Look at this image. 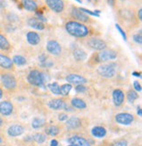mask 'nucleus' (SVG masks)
<instances>
[{
	"label": "nucleus",
	"mask_w": 142,
	"mask_h": 146,
	"mask_svg": "<svg viewBox=\"0 0 142 146\" xmlns=\"http://www.w3.org/2000/svg\"><path fill=\"white\" fill-rule=\"evenodd\" d=\"M64 28L70 36L77 39L101 35V33L97 29H95L92 25H86L72 19H69L64 23Z\"/></svg>",
	"instance_id": "f257e3e1"
},
{
	"label": "nucleus",
	"mask_w": 142,
	"mask_h": 146,
	"mask_svg": "<svg viewBox=\"0 0 142 146\" xmlns=\"http://www.w3.org/2000/svg\"><path fill=\"white\" fill-rule=\"evenodd\" d=\"M116 15L119 21V25H122V28H125L126 30H133L137 28L140 22L139 21L136 11L134 9L128 6H121L116 10Z\"/></svg>",
	"instance_id": "f03ea898"
},
{
	"label": "nucleus",
	"mask_w": 142,
	"mask_h": 146,
	"mask_svg": "<svg viewBox=\"0 0 142 146\" xmlns=\"http://www.w3.org/2000/svg\"><path fill=\"white\" fill-rule=\"evenodd\" d=\"M119 52L115 48H106L102 51L95 52L90 55L88 60V66L89 67H96L97 65L111 61L119 57Z\"/></svg>",
	"instance_id": "7ed1b4c3"
},
{
	"label": "nucleus",
	"mask_w": 142,
	"mask_h": 146,
	"mask_svg": "<svg viewBox=\"0 0 142 146\" xmlns=\"http://www.w3.org/2000/svg\"><path fill=\"white\" fill-rule=\"evenodd\" d=\"M78 40L84 45L87 48L94 50L95 52L102 51L106 48H109V43L105 38H100L99 36H91L85 38L78 39Z\"/></svg>",
	"instance_id": "20e7f679"
},
{
	"label": "nucleus",
	"mask_w": 142,
	"mask_h": 146,
	"mask_svg": "<svg viewBox=\"0 0 142 146\" xmlns=\"http://www.w3.org/2000/svg\"><path fill=\"white\" fill-rule=\"evenodd\" d=\"M68 13H69V16L70 17V19L72 20H75V21H78V22L89 25H95L97 23L95 19L90 18V16L87 15L86 13L82 11L79 9V7H76L73 5H71L69 8L68 9Z\"/></svg>",
	"instance_id": "39448f33"
},
{
	"label": "nucleus",
	"mask_w": 142,
	"mask_h": 146,
	"mask_svg": "<svg viewBox=\"0 0 142 146\" xmlns=\"http://www.w3.org/2000/svg\"><path fill=\"white\" fill-rule=\"evenodd\" d=\"M0 82L2 88L8 91H15L18 88V79L10 71L0 70Z\"/></svg>",
	"instance_id": "423d86ee"
},
{
	"label": "nucleus",
	"mask_w": 142,
	"mask_h": 146,
	"mask_svg": "<svg viewBox=\"0 0 142 146\" xmlns=\"http://www.w3.org/2000/svg\"><path fill=\"white\" fill-rule=\"evenodd\" d=\"M48 9L57 15H63L69 9L66 0H45Z\"/></svg>",
	"instance_id": "0eeeda50"
},
{
	"label": "nucleus",
	"mask_w": 142,
	"mask_h": 146,
	"mask_svg": "<svg viewBox=\"0 0 142 146\" xmlns=\"http://www.w3.org/2000/svg\"><path fill=\"white\" fill-rule=\"evenodd\" d=\"M116 67H117V64L115 62H105L99 65L97 72L98 75L103 78H112L117 74Z\"/></svg>",
	"instance_id": "6e6552de"
},
{
	"label": "nucleus",
	"mask_w": 142,
	"mask_h": 146,
	"mask_svg": "<svg viewBox=\"0 0 142 146\" xmlns=\"http://www.w3.org/2000/svg\"><path fill=\"white\" fill-rule=\"evenodd\" d=\"M27 80L31 85L35 87H41L45 82V74L41 70L34 68L28 73Z\"/></svg>",
	"instance_id": "1a4fd4ad"
},
{
	"label": "nucleus",
	"mask_w": 142,
	"mask_h": 146,
	"mask_svg": "<svg viewBox=\"0 0 142 146\" xmlns=\"http://www.w3.org/2000/svg\"><path fill=\"white\" fill-rule=\"evenodd\" d=\"M46 50L47 54L53 56H60L63 52V47L61 43L55 38H50L46 44Z\"/></svg>",
	"instance_id": "9d476101"
},
{
	"label": "nucleus",
	"mask_w": 142,
	"mask_h": 146,
	"mask_svg": "<svg viewBox=\"0 0 142 146\" xmlns=\"http://www.w3.org/2000/svg\"><path fill=\"white\" fill-rule=\"evenodd\" d=\"M15 69V66L9 57L5 52H0V70L12 72Z\"/></svg>",
	"instance_id": "9b49d317"
},
{
	"label": "nucleus",
	"mask_w": 142,
	"mask_h": 146,
	"mask_svg": "<svg viewBox=\"0 0 142 146\" xmlns=\"http://www.w3.org/2000/svg\"><path fill=\"white\" fill-rule=\"evenodd\" d=\"M25 39L30 46H37L41 43L42 37L40 33L35 31H27L25 33Z\"/></svg>",
	"instance_id": "f8f14e48"
},
{
	"label": "nucleus",
	"mask_w": 142,
	"mask_h": 146,
	"mask_svg": "<svg viewBox=\"0 0 142 146\" xmlns=\"http://www.w3.org/2000/svg\"><path fill=\"white\" fill-rule=\"evenodd\" d=\"M27 25L30 26L31 28L38 31H44L46 29V24L39 20L35 15H29L27 16V19H25Z\"/></svg>",
	"instance_id": "ddd939ff"
},
{
	"label": "nucleus",
	"mask_w": 142,
	"mask_h": 146,
	"mask_svg": "<svg viewBox=\"0 0 142 146\" xmlns=\"http://www.w3.org/2000/svg\"><path fill=\"white\" fill-rule=\"evenodd\" d=\"M12 49H13V46L11 45L4 31L0 28V51L4 52H10Z\"/></svg>",
	"instance_id": "4468645a"
},
{
	"label": "nucleus",
	"mask_w": 142,
	"mask_h": 146,
	"mask_svg": "<svg viewBox=\"0 0 142 146\" xmlns=\"http://www.w3.org/2000/svg\"><path fill=\"white\" fill-rule=\"evenodd\" d=\"M115 121L122 125H130L134 121V116L129 113H119L115 115Z\"/></svg>",
	"instance_id": "2eb2a0df"
},
{
	"label": "nucleus",
	"mask_w": 142,
	"mask_h": 146,
	"mask_svg": "<svg viewBox=\"0 0 142 146\" xmlns=\"http://www.w3.org/2000/svg\"><path fill=\"white\" fill-rule=\"evenodd\" d=\"M66 81L69 84H74V85H84L85 83L88 82V80L80 75V74H70L66 76Z\"/></svg>",
	"instance_id": "dca6fc26"
},
{
	"label": "nucleus",
	"mask_w": 142,
	"mask_h": 146,
	"mask_svg": "<svg viewBox=\"0 0 142 146\" xmlns=\"http://www.w3.org/2000/svg\"><path fill=\"white\" fill-rule=\"evenodd\" d=\"M4 19L5 20V24H8V25H15L18 26L19 24H21V19L20 17L18 16L16 13L12 12V11H6L4 15Z\"/></svg>",
	"instance_id": "f3484780"
},
{
	"label": "nucleus",
	"mask_w": 142,
	"mask_h": 146,
	"mask_svg": "<svg viewBox=\"0 0 142 146\" xmlns=\"http://www.w3.org/2000/svg\"><path fill=\"white\" fill-rule=\"evenodd\" d=\"M14 110V106L10 101H3L0 102V114L4 116H9Z\"/></svg>",
	"instance_id": "a211bd4d"
},
{
	"label": "nucleus",
	"mask_w": 142,
	"mask_h": 146,
	"mask_svg": "<svg viewBox=\"0 0 142 146\" xmlns=\"http://www.w3.org/2000/svg\"><path fill=\"white\" fill-rule=\"evenodd\" d=\"M19 5L22 9L30 12H35L39 9V5L35 0H20Z\"/></svg>",
	"instance_id": "6ab92c4d"
},
{
	"label": "nucleus",
	"mask_w": 142,
	"mask_h": 146,
	"mask_svg": "<svg viewBox=\"0 0 142 146\" xmlns=\"http://www.w3.org/2000/svg\"><path fill=\"white\" fill-rule=\"evenodd\" d=\"M125 95L122 89L120 88H117V89H114L112 92V100H113V103L116 106H120L123 104L124 101H125Z\"/></svg>",
	"instance_id": "aec40b11"
},
{
	"label": "nucleus",
	"mask_w": 142,
	"mask_h": 146,
	"mask_svg": "<svg viewBox=\"0 0 142 146\" xmlns=\"http://www.w3.org/2000/svg\"><path fill=\"white\" fill-rule=\"evenodd\" d=\"M72 54L74 59L77 61V62H83L85 60H87L88 58V54L87 52L81 47L76 46L72 50Z\"/></svg>",
	"instance_id": "412c9836"
},
{
	"label": "nucleus",
	"mask_w": 142,
	"mask_h": 146,
	"mask_svg": "<svg viewBox=\"0 0 142 146\" xmlns=\"http://www.w3.org/2000/svg\"><path fill=\"white\" fill-rule=\"evenodd\" d=\"M25 132V129L23 126L19 124H13L8 128L7 134L11 137H16L19 136H21Z\"/></svg>",
	"instance_id": "4be33fe9"
},
{
	"label": "nucleus",
	"mask_w": 142,
	"mask_h": 146,
	"mask_svg": "<svg viewBox=\"0 0 142 146\" xmlns=\"http://www.w3.org/2000/svg\"><path fill=\"white\" fill-rule=\"evenodd\" d=\"M69 143L76 146H91L89 141L80 136H72L68 139Z\"/></svg>",
	"instance_id": "5701e85b"
},
{
	"label": "nucleus",
	"mask_w": 142,
	"mask_h": 146,
	"mask_svg": "<svg viewBox=\"0 0 142 146\" xmlns=\"http://www.w3.org/2000/svg\"><path fill=\"white\" fill-rule=\"evenodd\" d=\"M66 103L62 99H53L48 102V107L51 110H64L66 107Z\"/></svg>",
	"instance_id": "b1692460"
},
{
	"label": "nucleus",
	"mask_w": 142,
	"mask_h": 146,
	"mask_svg": "<svg viewBox=\"0 0 142 146\" xmlns=\"http://www.w3.org/2000/svg\"><path fill=\"white\" fill-rule=\"evenodd\" d=\"M82 120L78 117H70L66 120V126L69 129H76L82 126Z\"/></svg>",
	"instance_id": "393cba45"
},
{
	"label": "nucleus",
	"mask_w": 142,
	"mask_h": 146,
	"mask_svg": "<svg viewBox=\"0 0 142 146\" xmlns=\"http://www.w3.org/2000/svg\"><path fill=\"white\" fill-rule=\"evenodd\" d=\"M70 104H71V106H72L73 108L78 109V110H84V109H86V107H87L86 102H85L83 99H81V98H77V97L73 98V99L70 101Z\"/></svg>",
	"instance_id": "a878e982"
},
{
	"label": "nucleus",
	"mask_w": 142,
	"mask_h": 146,
	"mask_svg": "<svg viewBox=\"0 0 142 146\" xmlns=\"http://www.w3.org/2000/svg\"><path fill=\"white\" fill-rule=\"evenodd\" d=\"M91 134L93 137L97 138L105 137L106 135V129L102 126H96L91 129Z\"/></svg>",
	"instance_id": "bb28decb"
},
{
	"label": "nucleus",
	"mask_w": 142,
	"mask_h": 146,
	"mask_svg": "<svg viewBox=\"0 0 142 146\" xmlns=\"http://www.w3.org/2000/svg\"><path fill=\"white\" fill-rule=\"evenodd\" d=\"M12 62H13L14 66H19V67H21V66H25L27 63V60L25 57H24L23 55L20 54H16L12 57L11 59Z\"/></svg>",
	"instance_id": "cd10ccee"
},
{
	"label": "nucleus",
	"mask_w": 142,
	"mask_h": 146,
	"mask_svg": "<svg viewBox=\"0 0 142 146\" xmlns=\"http://www.w3.org/2000/svg\"><path fill=\"white\" fill-rule=\"evenodd\" d=\"M60 131H61L60 130V128L57 127V126H55V125L48 126L45 129L46 134L48 135V136H51V137H55V136H57L60 133Z\"/></svg>",
	"instance_id": "c85d7f7f"
},
{
	"label": "nucleus",
	"mask_w": 142,
	"mask_h": 146,
	"mask_svg": "<svg viewBox=\"0 0 142 146\" xmlns=\"http://www.w3.org/2000/svg\"><path fill=\"white\" fill-rule=\"evenodd\" d=\"M139 96H138V93L133 90V89H129L126 93V98L127 101L130 102V103H133L137 99H138Z\"/></svg>",
	"instance_id": "c756f323"
},
{
	"label": "nucleus",
	"mask_w": 142,
	"mask_h": 146,
	"mask_svg": "<svg viewBox=\"0 0 142 146\" xmlns=\"http://www.w3.org/2000/svg\"><path fill=\"white\" fill-rule=\"evenodd\" d=\"M71 89H72L71 84H69V83L63 84V85L60 86V94H61V96H69Z\"/></svg>",
	"instance_id": "7c9ffc66"
},
{
	"label": "nucleus",
	"mask_w": 142,
	"mask_h": 146,
	"mask_svg": "<svg viewBox=\"0 0 142 146\" xmlns=\"http://www.w3.org/2000/svg\"><path fill=\"white\" fill-rule=\"evenodd\" d=\"M49 90L53 93L55 96H61L60 94V85L57 82H53V83H49L47 85Z\"/></svg>",
	"instance_id": "2f4dec72"
},
{
	"label": "nucleus",
	"mask_w": 142,
	"mask_h": 146,
	"mask_svg": "<svg viewBox=\"0 0 142 146\" xmlns=\"http://www.w3.org/2000/svg\"><path fill=\"white\" fill-rule=\"evenodd\" d=\"M44 125H45V120H44V119H42V118L36 117V118H34L33 120L32 121V126H33V129L41 128Z\"/></svg>",
	"instance_id": "473e14b6"
},
{
	"label": "nucleus",
	"mask_w": 142,
	"mask_h": 146,
	"mask_svg": "<svg viewBox=\"0 0 142 146\" xmlns=\"http://www.w3.org/2000/svg\"><path fill=\"white\" fill-rule=\"evenodd\" d=\"M33 140L37 143H43L46 140H47V136L42 134V133H37L33 136Z\"/></svg>",
	"instance_id": "72a5a7b5"
},
{
	"label": "nucleus",
	"mask_w": 142,
	"mask_h": 146,
	"mask_svg": "<svg viewBox=\"0 0 142 146\" xmlns=\"http://www.w3.org/2000/svg\"><path fill=\"white\" fill-rule=\"evenodd\" d=\"M133 41L138 45H142V36H141V30L139 31V33L133 35Z\"/></svg>",
	"instance_id": "f704fd0d"
},
{
	"label": "nucleus",
	"mask_w": 142,
	"mask_h": 146,
	"mask_svg": "<svg viewBox=\"0 0 142 146\" xmlns=\"http://www.w3.org/2000/svg\"><path fill=\"white\" fill-rule=\"evenodd\" d=\"M115 26H116V28H117V30L119 32V33L122 35V37H123V38L125 39V40L126 41L127 40V36H126V33H125V29L124 28H122L121 26L117 23L115 25Z\"/></svg>",
	"instance_id": "c9c22d12"
},
{
	"label": "nucleus",
	"mask_w": 142,
	"mask_h": 146,
	"mask_svg": "<svg viewBox=\"0 0 142 146\" xmlns=\"http://www.w3.org/2000/svg\"><path fill=\"white\" fill-rule=\"evenodd\" d=\"M111 146H127V141L125 140H119L113 142Z\"/></svg>",
	"instance_id": "e433bc0d"
},
{
	"label": "nucleus",
	"mask_w": 142,
	"mask_h": 146,
	"mask_svg": "<svg viewBox=\"0 0 142 146\" xmlns=\"http://www.w3.org/2000/svg\"><path fill=\"white\" fill-rule=\"evenodd\" d=\"M48 60V56L47 54H45V52H42L41 54L39 55V60H40L41 64V63H44L45 61H47Z\"/></svg>",
	"instance_id": "4c0bfd02"
},
{
	"label": "nucleus",
	"mask_w": 142,
	"mask_h": 146,
	"mask_svg": "<svg viewBox=\"0 0 142 146\" xmlns=\"http://www.w3.org/2000/svg\"><path fill=\"white\" fill-rule=\"evenodd\" d=\"M87 89V88L83 85H77L75 87V91L78 92V93H83V92H85Z\"/></svg>",
	"instance_id": "58836bf2"
},
{
	"label": "nucleus",
	"mask_w": 142,
	"mask_h": 146,
	"mask_svg": "<svg viewBox=\"0 0 142 146\" xmlns=\"http://www.w3.org/2000/svg\"><path fill=\"white\" fill-rule=\"evenodd\" d=\"M133 87H134V89H135L136 92H140L141 91V85L138 81H135L133 82Z\"/></svg>",
	"instance_id": "ea45409f"
},
{
	"label": "nucleus",
	"mask_w": 142,
	"mask_h": 146,
	"mask_svg": "<svg viewBox=\"0 0 142 146\" xmlns=\"http://www.w3.org/2000/svg\"><path fill=\"white\" fill-rule=\"evenodd\" d=\"M136 15H137V18H138L139 21L141 22V20H142V9H141V8H139V9L136 11Z\"/></svg>",
	"instance_id": "a19ab883"
},
{
	"label": "nucleus",
	"mask_w": 142,
	"mask_h": 146,
	"mask_svg": "<svg viewBox=\"0 0 142 146\" xmlns=\"http://www.w3.org/2000/svg\"><path fill=\"white\" fill-rule=\"evenodd\" d=\"M117 3H118V0H107V4L111 7H115L117 5Z\"/></svg>",
	"instance_id": "79ce46f5"
},
{
	"label": "nucleus",
	"mask_w": 142,
	"mask_h": 146,
	"mask_svg": "<svg viewBox=\"0 0 142 146\" xmlns=\"http://www.w3.org/2000/svg\"><path fill=\"white\" fill-rule=\"evenodd\" d=\"M58 119H59L60 121H66L67 119H68V115H66V114H61V115H59Z\"/></svg>",
	"instance_id": "37998d69"
},
{
	"label": "nucleus",
	"mask_w": 142,
	"mask_h": 146,
	"mask_svg": "<svg viewBox=\"0 0 142 146\" xmlns=\"http://www.w3.org/2000/svg\"><path fill=\"white\" fill-rule=\"evenodd\" d=\"M51 146H58V141L57 140H55V139H54V140H52L51 141Z\"/></svg>",
	"instance_id": "c03bdc74"
},
{
	"label": "nucleus",
	"mask_w": 142,
	"mask_h": 146,
	"mask_svg": "<svg viewBox=\"0 0 142 146\" xmlns=\"http://www.w3.org/2000/svg\"><path fill=\"white\" fill-rule=\"evenodd\" d=\"M4 97V89L2 86H0V99H2Z\"/></svg>",
	"instance_id": "a18cd8bd"
},
{
	"label": "nucleus",
	"mask_w": 142,
	"mask_h": 146,
	"mask_svg": "<svg viewBox=\"0 0 142 146\" xmlns=\"http://www.w3.org/2000/svg\"><path fill=\"white\" fill-rule=\"evenodd\" d=\"M137 113H138V115L139 116H141L142 115V110H141V108L140 107H139L137 109Z\"/></svg>",
	"instance_id": "49530a36"
},
{
	"label": "nucleus",
	"mask_w": 142,
	"mask_h": 146,
	"mask_svg": "<svg viewBox=\"0 0 142 146\" xmlns=\"http://www.w3.org/2000/svg\"><path fill=\"white\" fill-rule=\"evenodd\" d=\"M3 124H4V120L2 119V117H0V127H1Z\"/></svg>",
	"instance_id": "de8ad7c7"
},
{
	"label": "nucleus",
	"mask_w": 142,
	"mask_h": 146,
	"mask_svg": "<svg viewBox=\"0 0 142 146\" xmlns=\"http://www.w3.org/2000/svg\"><path fill=\"white\" fill-rule=\"evenodd\" d=\"M2 142H3V138H2V137H1V136H0V144L2 143Z\"/></svg>",
	"instance_id": "09e8293b"
},
{
	"label": "nucleus",
	"mask_w": 142,
	"mask_h": 146,
	"mask_svg": "<svg viewBox=\"0 0 142 146\" xmlns=\"http://www.w3.org/2000/svg\"><path fill=\"white\" fill-rule=\"evenodd\" d=\"M75 1H76V2H78V3H81V4L83 3V0H75Z\"/></svg>",
	"instance_id": "8fccbe9b"
},
{
	"label": "nucleus",
	"mask_w": 142,
	"mask_h": 146,
	"mask_svg": "<svg viewBox=\"0 0 142 146\" xmlns=\"http://www.w3.org/2000/svg\"><path fill=\"white\" fill-rule=\"evenodd\" d=\"M68 146H76V145H74V144H70V145H68Z\"/></svg>",
	"instance_id": "3c124183"
},
{
	"label": "nucleus",
	"mask_w": 142,
	"mask_h": 146,
	"mask_svg": "<svg viewBox=\"0 0 142 146\" xmlns=\"http://www.w3.org/2000/svg\"><path fill=\"white\" fill-rule=\"evenodd\" d=\"M88 1H89V2H91V0H88Z\"/></svg>",
	"instance_id": "603ef678"
}]
</instances>
